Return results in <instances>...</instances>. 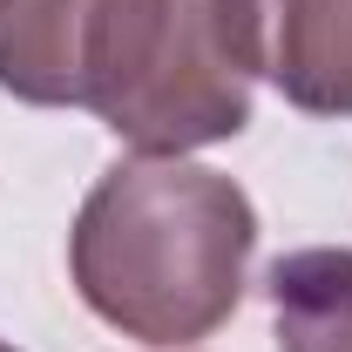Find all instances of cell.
I'll return each mask as SVG.
<instances>
[{"mask_svg": "<svg viewBox=\"0 0 352 352\" xmlns=\"http://www.w3.org/2000/svg\"><path fill=\"white\" fill-rule=\"evenodd\" d=\"M0 352H14V346H7V339H0Z\"/></svg>", "mask_w": 352, "mask_h": 352, "instance_id": "5", "label": "cell"}, {"mask_svg": "<svg viewBox=\"0 0 352 352\" xmlns=\"http://www.w3.org/2000/svg\"><path fill=\"white\" fill-rule=\"evenodd\" d=\"M258 210L223 170L190 156H129L102 176L68 230L82 305L149 352L210 339L244 298Z\"/></svg>", "mask_w": 352, "mask_h": 352, "instance_id": "1", "label": "cell"}, {"mask_svg": "<svg viewBox=\"0 0 352 352\" xmlns=\"http://www.w3.org/2000/svg\"><path fill=\"white\" fill-rule=\"evenodd\" d=\"M258 82L292 109L352 122V0H237Z\"/></svg>", "mask_w": 352, "mask_h": 352, "instance_id": "3", "label": "cell"}, {"mask_svg": "<svg viewBox=\"0 0 352 352\" xmlns=\"http://www.w3.org/2000/svg\"><path fill=\"white\" fill-rule=\"evenodd\" d=\"M278 352H352V244H311L271 264Z\"/></svg>", "mask_w": 352, "mask_h": 352, "instance_id": "4", "label": "cell"}, {"mask_svg": "<svg viewBox=\"0 0 352 352\" xmlns=\"http://www.w3.org/2000/svg\"><path fill=\"white\" fill-rule=\"evenodd\" d=\"M251 88L237 0H88L75 109L135 156H197L244 135Z\"/></svg>", "mask_w": 352, "mask_h": 352, "instance_id": "2", "label": "cell"}]
</instances>
